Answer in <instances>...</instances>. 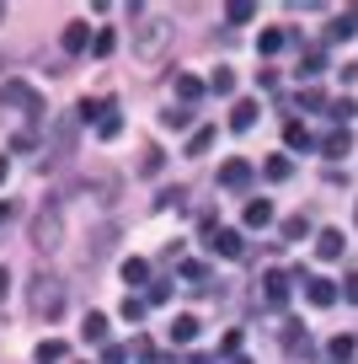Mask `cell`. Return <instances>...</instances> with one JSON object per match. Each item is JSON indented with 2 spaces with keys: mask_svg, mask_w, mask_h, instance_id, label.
<instances>
[{
  "mask_svg": "<svg viewBox=\"0 0 358 364\" xmlns=\"http://www.w3.org/2000/svg\"><path fill=\"white\" fill-rule=\"evenodd\" d=\"M182 364H214V359H209V353H188Z\"/></svg>",
  "mask_w": 358,
  "mask_h": 364,
  "instance_id": "44",
  "label": "cell"
},
{
  "mask_svg": "<svg viewBox=\"0 0 358 364\" xmlns=\"http://www.w3.org/2000/svg\"><path fill=\"white\" fill-rule=\"evenodd\" d=\"M124 321H145V300H139V295L124 300Z\"/></svg>",
  "mask_w": 358,
  "mask_h": 364,
  "instance_id": "37",
  "label": "cell"
},
{
  "mask_svg": "<svg viewBox=\"0 0 358 364\" xmlns=\"http://www.w3.org/2000/svg\"><path fill=\"white\" fill-rule=\"evenodd\" d=\"M305 295H310V306H337V295H342V289L332 284V279H321V273H310V279H305Z\"/></svg>",
  "mask_w": 358,
  "mask_h": 364,
  "instance_id": "9",
  "label": "cell"
},
{
  "mask_svg": "<svg viewBox=\"0 0 358 364\" xmlns=\"http://www.w3.org/2000/svg\"><path fill=\"white\" fill-rule=\"evenodd\" d=\"M219 188L246 193V188H251V161H224V166H219Z\"/></svg>",
  "mask_w": 358,
  "mask_h": 364,
  "instance_id": "8",
  "label": "cell"
},
{
  "mask_svg": "<svg viewBox=\"0 0 358 364\" xmlns=\"http://www.w3.org/2000/svg\"><path fill=\"white\" fill-rule=\"evenodd\" d=\"M6 177H11V161H6V156H0V182H6Z\"/></svg>",
  "mask_w": 358,
  "mask_h": 364,
  "instance_id": "46",
  "label": "cell"
},
{
  "mask_svg": "<svg viewBox=\"0 0 358 364\" xmlns=\"http://www.w3.org/2000/svg\"><path fill=\"white\" fill-rule=\"evenodd\" d=\"M145 279H150V262L145 257H129L124 262V284H145Z\"/></svg>",
  "mask_w": 358,
  "mask_h": 364,
  "instance_id": "26",
  "label": "cell"
},
{
  "mask_svg": "<svg viewBox=\"0 0 358 364\" xmlns=\"http://www.w3.org/2000/svg\"><path fill=\"white\" fill-rule=\"evenodd\" d=\"M6 289H11V268H0V300H6Z\"/></svg>",
  "mask_w": 358,
  "mask_h": 364,
  "instance_id": "43",
  "label": "cell"
},
{
  "mask_svg": "<svg viewBox=\"0 0 358 364\" xmlns=\"http://www.w3.org/2000/svg\"><path fill=\"white\" fill-rule=\"evenodd\" d=\"M0 22H6V6H0Z\"/></svg>",
  "mask_w": 358,
  "mask_h": 364,
  "instance_id": "47",
  "label": "cell"
},
{
  "mask_svg": "<svg viewBox=\"0 0 358 364\" xmlns=\"http://www.w3.org/2000/svg\"><path fill=\"white\" fill-rule=\"evenodd\" d=\"M124 134V118H118V102H102L97 113V139H118Z\"/></svg>",
  "mask_w": 358,
  "mask_h": 364,
  "instance_id": "11",
  "label": "cell"
},
{
  "mask_svg": "<svg viewBox=\"0 0 358 364\" xmlns=\"http://www.w3.org/2000/svg\"><path fill=\"white\" fill-rule=\"evenodd\" d=\"M161 124H166V129H188L192 124V107H171V113H161Z\"/></svg>",
  "mask_w": 358,
  "mask_h": 364,
  "instance_id": "34",
  "label": "cell"
},
{
  "mask_svg": "<svg viewBox=\"0 0 358 364\" xmlns=\"http://www.w3.org/2000/svg\"><path fill=\"white\" fill-rule=\"evenodd\" d=\"M80 338H86V343H107V316H102V311H91V316L80 321Z\"/></svg>",
  "mask_w": 358,
  "mask_h": 364,
  "instance_id": "19",
  "label": "cell"
},
{
  "mask_svg": "<svg viewBox=\"0 0 358 364\" xmlns=\"http://www.w3.org/2000/svg\"><path fill=\"white\" fill-rule=\"evenodd\" d=\"M177 97H182V107H192V102L203 97V86H198L192 75H177Z\"/></svg>",
  "mask_w": 358,
  "mask_h": 364,
  "instance_id": "28",
  "label": "cell"
},
{
  "mask_svg": "<svg viewBox=\"0 0 358 364\" xmlns=\"http://www.w3.org/2000/svg\"><path fill=\"white\" fill-rule=\"evenodd\" d=\"M182 279H188V289H209V268L203 262H182Z\"/></svg>",
  "mask_w": 358,
  "mask_h": 364,
  "instance_id": "25",
  "label": "cell"
},
{
  "mask_svg": "<svg viewBox=\"0 0 358 364\" xmlns=\"http://www.w3.org/2000/svg\"><path fill=\"white\" fill-rule=\"evenodd\" d=\"M209 91H214V97H230V91H235V75H230V70H214Z\"/></svg>",
  "mask_w": 358,
  "mask_h": 364,
  "instance_id": "32",
  "label": "cell"
},
{
  "mask_svg": "<svg viewBox=\"0 0 358 364\" xmlns=\"http://www.w3.org/2000/svg\"><path fill=\"white\" fill-rule=\"evenodd\" d=\"M283 139H289V150H315V139H310V129L300 124V118H289L283 124Z\"/></svg>",
  "mask_w": 358,
  "mask_h": 364,
  "instance_id": "17",
  "label": "cell"
},
{
  "mask_svg": "<svg viewBox=\"0 0 358 364\" xmlns=\"http://www.w3.org/2000/svg\"><path fill=\"white\" fill-rule=\"evenodd\" d=\"M251 16H257V6H251V0H235V6H224V22H230V27H246Z\"/></svg>",
  "mask_w": 358,
  "mask_h": 364,
  "instance_id": "23",
  "label": "cell"
},
{
  "mask_svg": "<svg viewBox=\"0 0 358 364\" xmlns=\"http://www.w3.org/2000/svg\"><path fill=\"white\" fill-rule=\"evenodd\" d=\"M156 204H161V209H182V204H188V193H182V188H166Z\"/></svg>",
  "mask_w": 358,
  "mask_h": 364,
  "instance_id": "36",
  "label": "cell"
},
{
  "mask_svg": "<svg viewBox=\"0 0 358 364\" xmlns=\"http://www.w3.org/2000/svg\"><path fill=\"white\" fill-rule=\"evenodd\" d=\"M326 353H332L337 364H347V359H353V353H358V343H353V338H347V332H342V338H332V343H326Z\"/></svg>",
  "mask_w": 358,
  "mask_h": 364,
  "instance_id": "24",
  "label": "cell"
},
{
  "mask_svg": "<svg viewBox=\"0 0 358 364\" xmlns=\"http://www.w3.org/2000/svg\"><path fill=\"white\" fill-rule=\"evenodd\" d=\"M6 220H11V198H0V225H6Z\"/></svg>",
  "mask_w": 358,
  "mask_h": 364,
  "instance_id": "45",
  "label": "cell"
},
{
  "mask_svg": "<svg viewBox=\"0 0 358 364\" xmlns=\"http://www.w3.org/2000/svg\"><path fill=\"white\" fill-rule=\"evenodd\" d=\"M75 139H80V118H75V113H59V118H54V134H48L54 161H70V156H75Z\"/></svg>",
  "mask_w": 358,
  "mask_h": 364,
  "instance_id": "5",
  "label": "cell"
},
{
  "mask_svg": "<svg viewBox=\"0 0 358 364\" xmlns=\"http://www.w3.org/2000/svg\"><path fill=\"white\" fill-rule=\"evenodd\" d=\"M38 364H65V343H59V338L38 343Z\"/></svg>",
  "mask_w": 358,
  "mask_h": 364,
  "instance_id": "27",
  "label": "cell"
},
{
  "mask_svg": "<svg viewBox=\"0 0 358 364\" xmlns=\"http://www.w3.org/2000/svg\"><path fill=\"white\" fill-rule=\"evenodd\" d=\"M112 241H118V225H102L97 236L86 241V262H102V257L112 252Z\"/></svg>",
  "mask_w": 358,
  "mask_h": 364,
  "instance_id": "13",
  "label": "cell"
},
{
  "mask_svg": "<svg viewBox=\"0 0 358 364\" xmlns=\"http://www.w3.org/2000/svg\"><path fill=\"white\" fill-rule=\"evenodd\" d=\"M27 311H33L38 321H59V311H65V279L38 268L33 279H27Z\"/></svg>",
  "mask_w": 358,
  "mask_h": 364,
  "instance_id": "1",
  "label": "cell"
},
{
  "mask_svg": "<svg viewBox=\"0 0 358 364\" xmlns=\"http://www.w3.org/2000/svg\"><path fill=\"white\" fill-rule=\"evenodd\" d=\"M262 306H268V311H283V306H289V273H278V268L262 273Z\"/></svg>",
  "mask_w": 358,
  "mask_h": 364,
  "instance_id": "6",
  "label": "cell"
},
{
  "mask_svg": "<svg viewBox=\"0 0 358 364\" xmlns=\"http://www.w3.org/2000/svg\"><path fill=\"white\" fill-rule=\"evenodd\" d=\"M251 124H257V102H235L230 107V129H235V134H246Z\"/></svg>",
  "mask_w": 358,
  "mask_h": 364,
  "instance_id": "18",
  "label": "cell"
},
{
  "mask_svg": "<svg viewBox=\"0 0 358 364\" xmlns=\"http://www.w3.org/2000/svg\"><path fill=\"white\" fill-rule=\"evenodd\" d=\"M305 230H310V225H305V215H294V220H283V236H289V241H300V236H305Z\"/></svg>",
  "mask_w": 358,
  "mask_h": 364,
  "instance_id": "40",
  "label": "cell"
},
{
  "mask_svg": "<svg viewBox=\"0 0 358 364\" xmlns=\"http://www.w3.org/2000/svg\"><path fill=\"white\" fill-rule=\"evenodd\" d=\"M283 43H289V33H278V27H268V33L257 38V48H262V54H278Z\"/></svg>",
  "mask_w": 358,
  "mask_h": 364,
  "instance_id": "30",
  "label": "cell"
},
{
  "mask_svg": "<svg viewBox=\"0 0 358 364\" xmlns=\"http://www.w3.org/2000/svg\"><path fill=\"white\" fill-rule=\"evenodd\" d=\"M342 247H347V236H342V230H321V236H315V252H321L326 262H337V257H342Z\"/></svg>",
  "mask_w": 358,
  "mask_h": 364,
  "instance_id": "14",
  "label": "cell"
},
{
  "mask_svg": "<svg viewBox=\"0 0 358 364\" xmlns=\"http://www.w3.org/2000/svg\"><path fill=\"white\" fill-rule=\"evenodd\" d=\"M102 364H129V348H118V343H107V348H102Z\"/></svg>",
  "mask_w": 358,
  "mask_h": 364,
  "instance_id": "41",
  "label": "cell"
},
{
  "mask_svg": "<svg viewBox=\"0 0 358 364\" xmlns=\"http://www.w3.org/2000/svg\"><path fill=\"white\" fill-rule=\"evenodd\" d=\"M27 241H33L38 252H54L59 241H65V215H59V204H43L33 215V230H27Z\"/></svg>",
  "mask_w": 358,
  "mask_h": 364,
  "instance_id": "3",
  "label": "cell"
},
{
  "mask_svg": "<svg viewBox=\"0 0 358 364\" xmlns=\"http://www.w3.org/2000/svg\"><path fill=\"white\" fill-rule=\"evenodd\" d=\"M342 295H347V300L358 306V273H347V279H342Z\"/></svg>",
  "mask_w": 358,
  "mask_h": 364,
  "instance_id": "42",
  "label": "cell"
},
{
  "mask_svg": "<svg viewBox=\"0 0 358 364\" xmlns=\"http://www.w3.org/2000/svg\"><path fill=\"white\" fill-rule=\"evenodd\" d=\"M353 33H358V6H347V11H337V16H332L326 38H332V43H342V38H353Z\"/></svg>",
  "mask_w": 358,
  "mask_h": 364,
  "instance_id": "12",
  "label": "cell"
},
{
  "mask_svg": "<svg viewBox=\"0 0 358 364\" xmlns=\"http://www.w3.org/2000/svg\"><path fill=\"white\" fill-rule=\"evenodd\" d=\"M0 107L6 113H27V118H43V97H38L27 80H0Z\"/></svg>",
  "mask_w": 358,
  "mask_h": 364,
  "instance_id": "4",
  "label": "cell"
},
{
  "mask_svg": "<svg viewBox=\"0 0 358 364\" xmlns=\"http://www.w3.org/2000/svg\"><path fill=\"white\" fill-rule=\"evenodd\" d=\"M209 247L219 252V257H246V241H241V230H224V225H209Z\"/></svg>",
  "mask_w": 358,
  "mask_h": 364,
  "instance_id": "7",
  "label": "cell"
},
{
  "mask_svg": "<svg viewBox=\"0 0 358 364\" xmlns=\"http://www.w3.org/2000/svg\"><path fill=\"white\" fill-rule=\"evenodd\" d=\"M209 145H214V129H198V134L188 139V156H209Z\"/></svg>",
  "mask_w": 358,
  "mask_h": 364,
  "instance_id": "33",
  "label": "cell"
},
{
  "mask_svg": "<svg viewBox=\"0 0 358 364\" xmlns=\"http://www.w3.org/2000/svg\"><path fill=\"white\" fill-rule=\"evenodd\" d=\"M262 171H268V182H289V156H268V166H262Z\"/></svg>",
  "mask_w": 358,
  "mask_h": 364,
  "instance_id": "29",
  "label": "cell"
},
{
  "mask_svg": "<svg viewBox=\"0 0 358 364\" xmlns=\"http://www.w3.org/2000/svg\"><path fill=\"white\" fill-rule=\"evenodd\" d=\"M134 54L139 59H161L166 54V43H171V27L161 22V16H145V11H134Z\"/></svg>",
  "mask_w": 358,
  "mask_h": 364,
  "instance_id": "2",
  "label": "cell"
},
{
  "mask_svg": "<svg viewBox=\"0 0 358 364\" xmlns=\"http://www.w3.org/2000/svg\"><path fill=\"white\" fill-rule=\"evenodd\" d=\"M86 188L97 193V204H118V177H107V171H97V177H91Z\"/></svg>",
  "mask_w": 358,
  "mask_h": 364,
  "instance_id": "16",
  "label": "cell"
},
{
  "mask_svg": "<svg viewBox=\"0 0 358 364\" xmlns=\"http://www.w3.org/2000/svg\"><path fill=\"white\" fill-rule=\"evenodd\" d=\"M321 150H326L332 161H337V156H347V150H353V134H347V129H337V134H326V139H321Z\"/></svg>",
  "mask_w": 358,
  "mask_h": 364,
  "instance_id": "21",
  "label": "cell"
},
{
  "mask_svg": "<svg viewBox=\"0 0 358 364\" xmlns=\"http://www.w3.org/2000/svg\"><path fill=\"white\" fill-rule=\"evenodd\" d=\"M246 225H251V230L273 225V204H268V198H251V204H246Z\"/></svg>",
  "mask_w": 358,
  "mask_h": 364,
  "instance_id": "20",
  "label": "cell"
},
{
  "mask_svg": "<svg viewBox=\"0 0 358 364\" xmlns=\"http://www.w3.org/2000/svg\"><path fill=\"white\" fill-rule=\"evenodd\" d=\"M321 70H326V54H321V48H310V54L300 59V70H294V75H300V80H315Z\"/></svg>",
  "mask_w": 358,
  "mask_h": 364,
  "instance_id": "22",
  "label": "cell"
},
{
  "mask_svg": "<svg viewBox=\"0 0 358 364\" xmlns=\"http://www.w3.org/2000/svg\"><path fill=\"white\" fill-rule=\"evenodd\" d=\"M161 161H166V156H161V150L150 145V150H145V161H139V171H145V177H156V171H161Z\"/></svg>",
  "mask_w": 358,
  "mask_h": 364,
  "instance_id": "35",
  "label": "cell"
},
{
  "mask_svg": "<svg viewBox=\"0 0 358 364\" xmlns=\"http://www.w3.org/2000/svg\"><path fill=\"white\" fill-rule=\"evenodd\" d=\"M326 113H332V118H337V124H347V118H353V113H358V107H353V102H347V97H342V102H332V107H326Z\"/></svg>",
  "mask_w": 358,
  "mask_h": 364,
  "instance_id": "39",
  "label": "cell"
},
{
  "mask_svg": "<svg viewBox=\"0 0 358 364\" xmlns=\"http://www.w3.org/2000/svg\"><path fill=\"white\" fill-rule=\"evenodd\" d=\"M112 48H118V33H112V27H102V33H97V43H91V54H97V59H107Z\"/></svg>",
  "mask_w": 358,
  "mask_h": 364,
  "instance_id": "31",
  "label": "cell"
},
{
  "mask_svg": "<svg viewBox=\"0 0 358 364\" xmlns=\"http://www.w3.org/2000/svg\"><path fill=\"white\" fill-rule=\"evenodd\" d=\"M59 43H65V54H86V48L97 43V38H91V27H86V22H65Z\"/></svg>",
  "mask_w": 358,
  "mask_h": 364,
  "instance_id": "10",
  "label": "cell"
},
{
  "mask_svg": "<svg viewBox=\"0 0 358 364\" xmlns=\"http://www.w3.org/2000/svg\"><path fill=\"white\" fill-rule=\"evenodd\" d=\"M300 107H332V102H326L315 86H305V91H300Z\"/></svg>",
  "mask_w": 358,
  "mask_h": 364,
  "instance_id": "38",
  "label": "cell"
},
{
  "mask_svg": "<svg viewBox=\"0 0 358 364\" xmlns=\"http://www.w3.org/2000/svg\"><path fill=\"white\" fill-rule=\"evenodd\" d=\"M166 338L171 343H182V348H188L192 338H198V316H171V327H166Z\"/></svg>",
  "mask_w": 358,
  "mask_h": 364,
  "instance_id": "15",
  "label": "cell"
}]
</instances>
